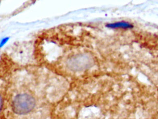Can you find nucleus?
<instances>
[{"label":"nucleus","mask_w":158,"mask_h":119,"mask_svg":"<svg viewBox=\"0 0 158 119\" xmlns=\"http://www.w3.org/2000/svg\"><path fill=\"white\" fill-rule=\"evenodd\" d=\"M7 82L0 79V119H4V110Z\"/></svg>","instance_id":"obj_1"},{"label":"nucleus","mask_w":158,"mask_h":119,"mask_svg":"<svg viewBox=\"0 0 158 119\" xmlns=\"http://www.w3.org/2000/svg\"><path fill=\"white\" fill-rule=\"evenodd\" d=\"M107 27L111 28H133V26L130 23L125 22H120L114 23L112 24H108L106 25Z\"/></svg>","instance_id":"obj_2"},{"label":"nucleus","mask_w":158,"mask_h":119,"mask_svg":"<svg viewBox=\"0 0 158 119\" xmlns=\"http://www.w3.org/2000/svg\"><path fill=\"white\" fill-rule=\"evenodd\" d=\"M8 39H9V38L8 37L2 39L1 43H0V48L2 47V46H4L7 42Z\"/></svg>","instance_id":"obj_3"}]
</instances>
